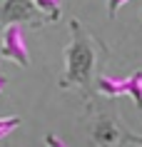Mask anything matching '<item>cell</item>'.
<instances>
[{
	"mask_svg": "<svg viewBox=\"0 0 142 147\" xmlns=\"http://www.w3.org/2000/svg\"><path fill=\"white\" fill-rule=\"evenodd\" d=\"M0 57H8V60L17 62L20 67H28L30 65V53H28V45H25L23 25H8V28H3Z\"/></svg>",
	"mask_w": 142,
	"mask_h": 147,
	"instance_id": "277c9868",
	"label": "cell"
},
{
	"mask_svg": "<svg viewBox=\"0 0 142 147\" xmlns=\"http://www.w3.org/2000/svg\"><path fill=\"white\" fill-rule=\"evenodd\" d=\"M125 95H130L137 110H142V70H135L130 78H125Z\"/></svg>",
	"mask_w": 142,
	"mask_h": 147,
	"instance_id": "52a82bcc",
	"label": "cell"
},
{
	"mask_svg": "<svg viewBox=\"0 0 142 147\" xmlns=\"http://www.w3.org/2000/svg\"><path fill=\"white\" fill-rule=\"evenodd\" d=\"M0 60H3V57H0Z\"/></svg>",
	"mask_w": 142,
	"mask_h": 147,
	"instance_id": "5bb4252c",
	"label": "cell"
},
{
	"mask_svg": "<svg viewBox=\"0 0 142 147\" xmlns=\"http://www.w3.org/2000/svg\"><path fill=\"white\" fill-rule=\"evenodd\" d=\"M125 3H130V0H107V13H110V18H117L120 8H122Z\"/></svg>",
	"mask_w": 142,
	"mask_h": 147,
	"instance_id": "9c48e42d",
	"label": "cell"
},
{
	"mask_svg": "<svg viewBox=\"0 0 142 147\" xmlns=\"http://www.w3.org/2000/svg\"><path fill=\"white\" fill-rule=\"evenodd\" d=\"M127 142H132V145L142 147V135H132V132H130V137H127Z\"/></svg>",
	"mask_w": 142,
	"mask_h": 147,
	"instance_id": "8fae6325",
	"label": "cell"
},
{
	"mask_svg": "<svg viewBox=\"0 0 142 147\" xmlns=\"http://www.w3.org/2000/svg\"><path fill=\"white\" fill-rule=\"evenodd\" d=\"M20 122H23V120H20L17 115H10V117H0V140H3V137H8L10 132H15L17 127H20Z\"/></svg>",
	"mask_w": 142,
	"mask_h": 147,
	"instance_id": "ba28073f",
	"label": "cell"
},
{
	"mask_svg": "<svg viewBox=\"0 0 142 147\" xmlns=\"http://www.w3.org/2000/svg\"><path fill=\"white\" fill-rule=\"evenodd\" d=\"M5 82H8V80H5V78H3V75H0V92L5 90Z\"/></svg>",
	"mask_w": 142,
	"mask_h": 147,
	"instance_id": "7c38bea8",
	"label": "cell"
},
{
	"mask_svg": "<svg viewBox=\"0 0 142 147\" xmlns=\"http://www.w3.org/2000/svg\"><path fill=\"white\" fill-rule=\"evenodd\" d=\"M45 147H65V142L57 135H45Z\"/></svg>",
	"mask_w": 142,
	"mask_h": 147,
	"instance_id": "30bf717a",
	"label": "cell"
},
{
	"mask_svg": "<svg viewBox=\"0 0 142 147\" xmlns=\"http://www.w3.org/2000/svg\"><path fill=\"white\" fill-rule=\"evenodd\" d=\"M32 5L38 8V13L45 18V23H57L63 10H60V0H32Z\"/></svg>",
	"mask_w": 142,
	"mask_h": 147,
	"instance_id": "8992f818",
	"label": "cell"
},
{
	"mask_svg": "<svg viewBox=\"0 0 142 147\" xmlns=\"http://www.w3.org/2000/svg\"><path fill=\"white\" fill-rule=\"evenodd\" d=\"M105 47L90 30L82 28L77 18L70 20V42L65 47V70L60 75V90H75L82 100H92V87L97 78V55Z\"/></svg>",
	"mask_w": 142,
	"mask_h": 147,
	"instance_id": "6da1fadb",
	"label": "cell"
},
{
	"mask_svg": "<svg viewBox=\"0 0 142 147\" xmlns=\"http://www.w3.org/2000/svg\"><path fill=\"white\" fill-rule=\"evenodd\" d=\"M140 18H142V13H140Z\"/></svg>",
	"mask_w": 142,
	"mask_h": 147,
	"instance_id": "4fadbf2b",
	"label": "cell"
},
{
	"mask_svg": "<svg viewBox=\"0 0 142 147\" xmlns=\"http://www.w3.org/2000/svg\"><path fill=\"white\" fill-rule=\"evenodd\" d=\"M95 90L102 95V97H107V100H115V97H120V95H125V78H110V75H97L95 78Z\"/></svg>",
	"mask_w": 142,
	"mask_h": 147,
	"instance_id": "5b68a950",
	"label": "cell"
},
{
	"mask_svg": "<svg viewBox=\"0 0 142 147\" xmlns=\"http://www.w3.org/2000/svg\"><path fill=\"white\" fill-rule=\"evenodd\" d=\"M90 135H92L95 147H120L130 137V132L120 125V115L115 107H105L95 112V125Z\"/></svg>",
	"mask_w": 142,
	"mask_h": 147,
	"instance_id": "7a4b0ae2",
	"label": "cell"
},
{
	"mask_svg": "<svg viewBox=\"0 0 142 147\" xmlns=\"http://www.w3.org/2000/svg\"><path fill=\"white\" fill-rule=\"evenodd\" d=\"M23 23L38 30L45 25V18L38 13L32 0H0V30L8 25H23Z\"/></svg>",
	"mask_w": 142,
	"mask_h": 147,
	"instance_id": "3957f363",
	"label": "cell"
}]
</instances>
